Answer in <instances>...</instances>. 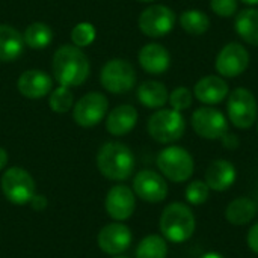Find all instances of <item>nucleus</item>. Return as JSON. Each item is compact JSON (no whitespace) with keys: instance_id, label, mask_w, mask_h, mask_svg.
<instances>
[{"instance_id":"obj_36","label":"nucleus","mask_w":258,"mask_h":258,"mask_svg":"<svg viewBox=\"0 0 258 258\" xmlns=\"http://www.w3.org/2000/svg\"><path fill=\"white\" fill-rule=\"evenodd\" d=\"M8 163V153L5 151V148L0 147V169H3Z\"/></svg>"},{"instance_id":"obj_17","label":"nucleus","mask_w":258,"mask_h":258,"mask_svg":"<svg viewBox=\"0 0 258 258\" xmlns=\"http://www.w3.org/2000/svg\"><path fill=\"white\" fill-rule=\"evenodd\" d=\"M236 178H237L236 166L230 160L216 159L207 166L204 181L207 183L210 190L225 192L236 183Z\"/></svg>"},{"instance_id":"obj_32","label":"nucleus","mask_w":258,"mask_h":258,"mask_svg":"<svg viewBox=\"0 0 258 258\" xmlns=\"http://www.w3.org/2000/svg\"><path fill=\"white\" fill-rule=\"evenodd\" d=\"M210 9L218 17L230 18L237 12V0H210Z\"/></svg>"},{"instance_id":"obj_8","label":"nucleus","mask_w":258,"mask_h":258,"mask_svg":"<svg viewBox=\"0 0 258 258\" xmlns=\"http://www.w3.org/2000/svg\"><path fill=\"white\" fill-rule=\"evenodd\" d=\"M101 85L112 94H124L136 85V71L125 59L109 60L100 73Z\"/></svg>"},{"instance_id":"obj_35","label":"nucleus","mask_w":258,"mask_h":258,"mask_svg":"<svg viewBox=\"0 0 258 258\" xmlns=\"http://www.w3.org/2000/svg\"><path fill=\"white\" fill-rule=\"evenodd\" d=\"M29 204L32 206V209H33V210H36V212H42V210L47 207V204H48V203H47V198H45L44 195H38V194H35Z\"/></svg>"},{"instance_id":"obj_27","label":"nucleus","mask_w":258,"mask_h":258,"mask_svg":"<svg viewBox=\"0 0 258 258\" xmlns=\"http://www.w3.org/2000/svg\"><path fill=\"white\" fill-rule=\"evenodd\" d=\"M166 239L159 234H150L144 237L136 248V258H166Z\"/></svg>"},{"instance_id":"obj_2","label":"nucleus","mask_w":258,"mask_h":258,"mask_svg":"<svg viewBox=\"0 0 258 258\" xmlns=\"http://www.w3.org/2000/svg\"><path fill=\"white\" fill-rule=\"evenodd\" d=\"M97 168L107 180H128L135 171V156L132 150L121 142L104 144L97 154Z\"/></svg>"},{"instance_id":"obj_30","label":"nucleus","mask_w":258,"mask_h":258,"mask_svg":"<svg viewBox=\"0 0 258 258\" xmlns=\"http://www.w3.org/2000/svg\"><path fill=\"white\" fill-rule=\"evenodd\" d=\"M168 101L171 104V109H174L177 112H183V110H187L192 106L194 94H192L190 89H187L184 86H178L169 94Z\"/></svg>"},{"instance_id":"obj_31","label":"nucleus","mask_w":258,"mask_h":258,"mask_svg":"<svg viewBox=\"0 0 258 258\" xmlns=\"http://www.w3.org/2000/svg\"><path fill=\"white\" fill-rule=\"evenodd\" d=\"M71 39L76 47H86L95 39V27L91 23H79L71 30Z\"/></svg>"},{"instance_id":"obj_24","label":"nucleus","mask_w":258,"mask_h":258,"mask_svg":"<svg viewBox=\"0 0 258 258\" xmlns=\"http://www.w3.org/2000/svg\"><path fill=\"white\" fill-rule=\"evenodd\" d=\"M234 30L249 45L258 47V9H243L236 15Z\"/></svg>"},{"instance_id":"obj_39","label":"nucleus","mask_w":258,"mask_h":258,"mask_svg":"<svg viewBox=\"0 0 258 258\" xmlns=\"http://www.w3.org/2000/svg\"><path fill=\"white\" fill-rule=\"evenodd\" d=\"M139 2H145V3H150V2H154V0H139Z\"/></svg>"},{"instance_id":"obj_4","label":"nucleus","mask_w":258,"mask_h":258,"mask_svg":"<svg viewBox=\"0 0 258 258\" xmlns=\"http://www.w3.org/2000/svg\"><path fill=\"white\" fill-rule=\"evenodd\" d=\"M157 168L165 178L174 183H184L194 175L195 162L187 150L178 145H171L159 153Z\"/></svg>"},{"instance_id":"obj_7","label":"nucleus","mask_w":258,"mask_h":258,"mask_svg":"<svg viewBox=\"0 0 258 258\" xmlns=\"http://www.w3.org/2000/svg\"><path fill=\"white\" fill-rule=\"evenodd\" d=\"M0 186L6 200L15 206L29 204L36 190L35 180L32 178V175L26 169L17 166L9 168L2 175Z\"/></svg>"},{"instance_id":"obj_19","label":"nucleus","mask_w":258,"mask_h":258,"mask_svg":"<svg viewBox=\"0 0 258 258\" xmlns=\"http://www.w3.org/2000/svg\"><path fill=\"white\" fill-rule=\"evenodd\" d=\"M17 86L20 94L26 98L38 100L45 97L51 91V79L47 73L41 70H29L18 77Z\"/></svg>"},{"instance_id":"obj_3","label":"nucleus","mask_w":258,"mask_h":258,"mask_svg":"<svg viewBox=\"0 0 258 258\" xmlns=\"http://www.w3.org/2000/svg\"><path fill=\"white\" fill-rule=\"evenodd\" d=\"M162 236L172 243L187 242L197 228V219L187 204L171 203L165 207L159 221Z\"/></svg>"},{"instance_id":"obj_29","label":"nucleus","mask_w":258,"mask_h":258,"mask_svg":"<svg viewBox=\"0 0 258 258\" xmlns=\"http://www.w3.org/2000/svg\"><path fill=\"white\" fill-rule=\"evenodd\" d=\"M210 197V187L203 180H195L184 189V198L192 206H203Z\"/></svg>"},{"instance_id":"obj_9","label":"nucleus","mask_w":258,"mask_h":258,"mask_svg":"<svg viewBox=\"0 0 258 258\" xmlns=\"http://www.w3.org/2000/svg\"><path fill=\"white\" fill-rule=\"evenodd\" d=\"M190 124L194 132L207 141H218L228 132V119L212 106H203L192 113Z\"/></svg>"},{"instance_id":"obj_33","label":"nucleus","mask_w":258,"mask_h":258,"mask_svg":"<svg viewBox=\"0 0 258 258\" xmlns=\"http://www.w3.org/2000/svg\"><path fill=\"white\" fill-rule=\"evenodd\" d=\"M246 243L252 252L258 254V222L249 228L248 236H246Z\"/></svg>"},{"instance_id":"obj_12","label":"nucleus","mask_w":258,"mask_h":258,"mask_svg":"<svg viewBox=\"0 0 258 258\" xmlns=\"http://www.w3.org/2000/svg\"><path fill=\"white\" fill-rule=\"evenodd\" d=\"M109 109L107 98L100 92H89L82 97L73 110L74 121L80 127H94L103 121Z\"/></svg>"},{"instance_id":"obj_10","label":"nucleus","mask_w":258,"mask_h":258,"mask_svg":"<svg viewBox=\"0 0 258 258\" xmlns=\"http://www.w3.org/2000/svg\"><path fill=\"white\" fill-rule=\"evenodd\" d=\"M249 51L239 42H228L216 56L215 68L221 77L234 79L242 76L249 67Z\"/></svg>"},{"instance_id":"obj_38","label":"nucleus","mask_w":258,"mask_h":258,"mask_svg":"<svg viewBox=\"0 0 258 258\" xmlns=\"http://www.w3.org/2000/svg\"><path fill=\"white\" fill-rule=\"evenodd\" d=\"M240 2L245 5H249V6H257L258 5V0H240Z\"/></svg>"},{"instance_id":"obj_15","label":"nucleus","mask_w":258,"mask_h":258,"mask_svg":"<svg viewBox=\"0 0 258 258\" xmlns=\"http://www.w3.org/2000/svg\"><path fill=\"white\" fill-rule=\"evenodd\" d=\"M133 236L127 225L121 222H112L101 228L97 242L103 252L109 255H121L132 245Z\"/></svg>"},{"instance_id":"obj_13","label":"nucleus","mask_w":258,"mask_h":258,"mask_svg":"<svg viewBox=\"0 0 258 258\" xmlns=\"http://www.w3.org/2000/svg\"><path fill=\"white\" fill-rule=\"evenodd\" d=\"M133 192L135 195L151 204H157L166 200L168 197V183L156 171L151 169H144L136 174L133 180Z\"/></svg>"},{"instance_id":"obj_18","label":"nucleus","mask_w":258,"mask_h":258,"mask_svg":"<svg viewBox=\"0 0 258 258\" xmlns=\"http://www.w3.org/2000/svg\"><path fill=\"white\" fill-rule=\"evenodd\" d=\"M139 63L144 71L153 76H160L168 71L171 65V54L169 51L157 42L147 44L139 51Z\"/></svg>"},{"instance_id":"obj_21","label":"nucleus","mask_w":258,"mask_h":258,"mask_svg":"<svg viewBox=\"0 0 258 258\" xmlns=\"http://www.w3.org/2000/svg\"><path fill=\"white\" fill-rule=\"evenodd\" d=\"M24 48L23 35L12 26L0 24V62L15 60Z\"/></svg>"},{"instance_id":"obj_6","label":"nucleus","mask_w":258,"mask_h":258,"mask_svg":"<svg viewBox=\"0 0 258 258\" xmlns=\"http://www.w3.org/2000/svg\"><path fill=\"white\" fill-rule=\"evenodd\" d=\"M227 113L228 119L236 128H251L258 119V104L252 91L246 88H236L228 94Z\"/></svg>"},{"instance_id":"obj_25","label":"nucleus","mask_w":258,"mask_h":258,"mask_svg":"<svg viewBox=\"0 0 258 258\" xmlns=\"http://www.w3.org/2000/svg\"><path fill=\"white\" fill-rule=\"evenodd\" d=\"M180 26L186 33L192 36H200L210 29V18L204 11L187 9L183 11L180 15Z\"/></svg>"},{"instance_id":"obj_1","label":"nucleus","mask_w":258,"mask_h":258,"mask_svg":"<svg viewBox=\"0 0 258 258\" xmlns=\"http://www.w3.org/2000/svg\"><path fill=\"white\" fill-rule=\"evenodd\" d=\"M89 60L76 45H62L53 56V74L60 86H80L89 76Z\"/></svg>"},{"instance_id":"obj_5","label":"nucleus","mask_w":258,"mask_h":258,"mask_svg":"<svg viewBox=\"0 0 258 258\" xmlns=\"http://www.w3.org/2000/svg\"><path fill=\"white\" fill-rule=\"evenodd\" d=\"M150 136L160 144H174L180 141L186 132V121L181 112L174 109H159L147 124Z\"/></svg>"},{"instance_id":"obj_41","label":"nucleus","mask_w":258,"mask_h":258,"mask_svg":"<svg viewBox=\"0 0 258 258\" xmlns=\"http://www.w3.org/2000/svg\"><path fill=\"white\" fill-rule=\"evenodd\" d=\"M257 130H258V119H257Z\"/></svg>"},{"instance_id":"obj_34","label":"nucleus","mask_w":258,"mask_h":258,"mask_svg":"<svg viewBox=\"0 0 258 258\" xmlns=\"http://www.w3.org/2000/svg\"><path fill=\"white\" fill-rule=\"evenodd\" d=\"M221 142H222V145H224L227 150H236V148H239V145H240L239 138H237L234 133H230V132H227V133L221 138Z\"/></svg>"},{"instance_id":"obj_23","label":"nucleus","mask_w":258,"mask_h":258,"mask_svg":"<svg viewBox=\"0 0 258 258\" xmlns=\"http://www.w3.org/2000/svg\"><path fill=\"white\" fill-rule=\"evenodd\" d=\"M138 100L148 109H162L168 103L169 94L163 83L147 80L138 88Z\"/></svg>"},{"instance_id":"obj_28","label":"nucleus","mask_w":258,"mask_h":258,"mask_svg":"<svg viewBox=\"0 0 258 258\" xmlns=\"http://www.w3.org/2000/svg\"><path fill=\"white\" fill-rule=\"evenodd\" d=\"M73 103H74V95L70 91V88H67V86L56 88L51 92L50 100H48V104H50L51 110L56 112V113H65V112H68L73 107Z\"/></svg>"},{"instance_id":"obj_26","label":"nucleus","mask_w":258,"mask_h":258,"mask_svg":"<svg viewBox=\"0 0 258 258\" xmlns=\"http://www.w3.org/2000/svg\"><path fill=\"white\" fill-rule=\"evenodd\" d=\"M23 38H24V44L29 45L30 48L42 50L47 45H50L53 39V30L48 27V24L38 21V23H32L27 26Z\"/></svg>"},{"instance_id":"obj_37","label":"nucleus","mask_w":258,"mask_h":258,"mask_svg":"<svg viewBox=\"0 0 258 258\" xmlns=\"http://www.w3.org/2000/svg\"><path fill=\"white\" fill-rule=\"evenodd\" d=\"M200 258H225L224 255H221L219 252H206L203 254Z\"/></svg>"},{"instance_id":"obj_11","label":"nucleus","mask_w":258,"mask_h":258,"mask_svg":"<svg viewBox=\"0 0 258 258\" xmlns=\"http://www.w3.org/2000/svg\"><path fill=\"white\" fill-rule=\"evenodd\" d=\"M139 29L150 38H162L175 26V14L165 5H151L139 15Z\"/></svg>"},{"instance_id":"obj_20","label":"nucleus","mask_w":258,"mask_h":258,"mask_svg":"<svg viewBox=\"0 0 258 258\" xmlns=\"http://www.w3.org/2000/svg\"><path fill=\"white\" fill-rule=\"evenodd\" d=\"M138 122V110L130 104H121L109 112L106 128L113 136H124L130 133Z\"/></svg>"},{"instance_id":"obj_40","label":"nucleus","mask_w":258,"mask_h":258,"mask_svg":"<svg viewBox=\"0 0 258 258\" xmlns=\"http://www.w3.org/2000/svg\"><path fill=\"white\" fill-rule=\"evenodd\" d=\"M113 258H128V257H122V255H115Z\"/></svg>"},{"instance_id":"obj_22","label":"nucleus","mask_w":258,"mask_h":258,"mask_svg":"<svg viewBox=\"0 0 258 258\" xmlns=\"http://www.w3.org/2000/svg\"><path fill=\"white\" fill-rule=\"evenodd\" d=\"M257 216V204L248 197L233 200L225 209V219L236 227L248 225Z\"/></svg>"},{"instance_id":"obj_14","label":"nucleus","mask_w":258,"mask_h":258,"mask_svg":"<svg viewBox=\"0 0 258 258\" xmlns=\"http://www.w3.org/2000/svg\"><path fill=\"white\" fill-rule=\"evenodd\" d=\"M104 207H106L107 215L116 222L127 221L135 213L136 195L130 187L124 184L113 186L106 195Z\"/></svg>"},{"instance_id":"obj_16","label":"nucleus","mask_w":258,"mask_h":258,"mask_svg":"<svg viewBox=\"0 0 258 258\" xmlns=\"http://www.w3.org/2000/svg\"><path fill=\"white\" fill-rule=\"evenodd\" d=\"M228 83L221 76H206L200 79L194 88V97L206 106L222 103L228 97Z\"/></svg>"}]
</instances>
